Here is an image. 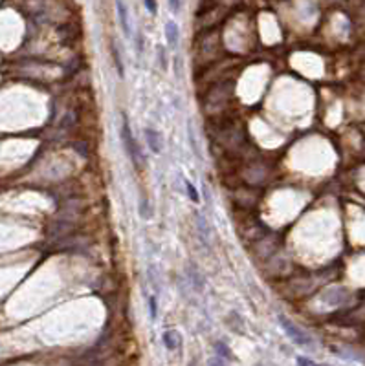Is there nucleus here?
Wrapping results in <instances>:
<instances>
[{"label":"nucleus","instance_id":"obj_2","mask_svg":"<svg viewBox=\"0 0 365 366\" xmlns=\"http://www.w3.org/2000/svg\"><path fill=\"white\" fill-rule=\"evenodd\" d=\"M279 324H281V328L284 329V333H286L296 344H299V346H312L310 335H306L303 329L297 328L296 324L290 319H286L284 315H279Z\"/></svg>","mask_w":365,"mask_h":366},{"label":"nucleus","instance_id":"obj_9","mask_svg":"<svg viewBox=\"0 0 365 366\" xmlns=\"http://www.w3.org/2000/svg\"><path fill=\"white\" fill-rule=\"evenodd\" d=\"M187 276H189V280L193 282V286H195V290H197V291L204 290V278H202V274L195 269V266L187 267Z\"/></svg>","mask_w":365,"mask_h":366},{"label":"nucleus","instance_id":"obj_21","mask_svg":"<svg viewBox=\"0 0 365 366\" xmlns=\"http://www.w3.org/2000/svg\"><path fill=\"white\" fill-rule=\"evenodd\" d=\"M209 366H224V363H222V359H211V363H209Z\"/></svg>","mask_w":365,"mask_h":366},{"label":"nucleus","instance_id":"obj_17","mask_svg":"<svg viewBox=\"0 0 365 366\" xmlns=\"http://www.w3.org/2000/svg\"><path fill=\"white\" fill-rule=\"evenodd\" d=\"M297 366H321V365H316L314 361H310V359L306 357H297Z\"/></svg>","mask_w":365,"mask_h":366},{"label":"nucleus","instance_id":"obj_10","mask_svg":"<svg viewBox=\"0 0 365 366\" xmlns=\"http://www.w3.org/2000/svg\"><path fill=\"white\" fill-rule=\"evenodd\" d=\"M140 209H138V213H140V216L143 218V220H149L152 216V211H151V203H149V200H147V196L145 194H142L140 196Z\"/></svg>","mask_w":365,"mask_h":366},{"label":"nucleus","instance_id":"obj_11","mask_svg":"<svg viewBox=\"0 0 365 366\" xmlns=\"http://www.w3.org/2000/svg\"><path fill=\"white\" fill-rule=\"evenodd\" d=\"M110 54H112V59H114L116 70H118V75L123 79V75H125V70H123L122 55H120V50H118V46H116L114 42H112V46H110Z\"/></svg>","mask_w":365,"mask_h":366},{"label":"nucleus","instance_id":"obj_18","mask_svg":"<svg viewBox=\"0 0 365 366\" xmlns=\"http://www.w3.org/2000/svg\"><path fill=\"white\" fill-rule=\"evenodd\" d=\"M175 70H176V77L180 79V77H182V61H180V57L175 59Z\"/></svg>","mask_w":365,"mask_h":366},{"label":"nucleus","instance_id":"obj_4","mask_svg":"<svg viewBox=\"0 0 365 366\" xmlns=\"http://www.w3.org/2000/svg\"><path fill=\"white\" fill-rule=\"evenodd\" d=\"M143 134H145V141H147V145L151 148V152L160 154L162 148H163V139H162L160 134L154 128H145Z\"/></svg>","mask_w":365,"mask_h":366},{"label":"nucleus","instance_id":"obj_5","mask_svg":"<svg viewBox=\"0 0 365 366\" xmlns=\"http://www.w3.org/2000/svg\"><path fill=\"white\" fill-rule=\"evenodd\" d=\"M162 341H163V344H165V348L167 350H176L178 346H180V335H178V331H175V329H167V331H163V335H162Z\"/></svg>","mask_w":365,"mask_h":366},{"label":"nucleus","instance_id":"obj_19","mask_svg":"<svg viewBox=\"0 0 365 366\" xmlns=\"http://www.w3.org/2000/svg\"><path fill=\"white\" fill-rule=\"evenodd\" d=\"M145 8L149 9L151 13H156V9H158V6H156V2H154V0H145Z\"/></svg>","mask_w":365,"mask_h":366},{"label":"nucleus","instance_id":"obj_14","mask_svg":"<svg viewBox=\"0 0 365 366\" xmlns=\"http://www.w3.org/2000/svg\"><path fill=\"white\" fill-rule=\"evenodd\" d=\"M156 54H158V62H160L162 70H167V55H165V48L163 46H158L156 48Z\"/></svg>","mask_w":365,"mask_h":366},{"label":"nucleus","instance_id":"obj_12","mask_svg":"<svg viewBox=\"0 0 365 366\" xmlns=\"http://www.w3.org/2000/svg\"><path fill=\"white\" fill-rule=\"evenodd\" d=\"M183 185H185V191H187V196L193 203H200V194H198L197 187L189 182V180H183Z\"/></svg>","mask_w":365,"mask_h":366},{"label":"nucleus","instance_id":"obj_13","mask_svg":"<svg viewBox=\"0 0 365 366\" xmlns=\"http://www.w3.org/2000/svg\"><path fill=\"white\" fill-rule=\"evenodd\" d=\"M149 315H151V320L158 319V300H156V295L149 297Z\"/></svg>","mask_w":365,"mask_h":366},{"label":"nucleus","instance_id":"obj_8","mask_svg":"<svg viewBox=\"0 0 365 366\" xmlns=\"http://www.w3.org/2000/svg\"><path fill=\"white\" fill-rule=\"evenodd\" d=\"M197 229H198V237L202 238V242L205 245H209V225L205 221L204 214H197Z\"/></svg>","mask_w":365,"mask_h":366},{"label":"nucleus","instance_id":"obj_1","mask_svg":"<svg viewBox=\"0 0 365 366\" xmlns=\"http://www.w3.org/2000/svg\"><path fill=\"white\" fill-rule=\"evenodd\" d=\"M120 132H122V141H123V146H125V152L129 154V158H130V161L134 163V167L140 168L142 163H143V156H142V150H140V146H138L136 139L132 136L129 119H127L125 114H122V128H120Z\"/></svg>","mask_w":365,"mask_h":366},{"label":"nucleus","instance_id":"obj_6","mask_svg":"<svg viewBox=\"0 0 365 366\" xmlns=\"http://www.w3.org/2000/svg\"><path fill=\"white\" fill-rule=\"evenodd\" d=\"M165 38H167V42H169V46H171V48H176V46H178L180 31H178L176 22H173V20H169V22L165 24Z\"/></svg>","mask_w":365,"mask_h":366},{"label":"nucleus","instance_id":"obj_16","mask_svg":"<svg viewBox=\"0 0 365 366\" xmlns=\"http://www.w3.org/2000/svg\"><path fill=\"white\" fill-rule=\"evenodd\" d=\"M180 6H182V0H169V9L173 13H178L180 11Z\"/></svg>","mask_w":365,"mask_h":366},{"label":"nucleus","instance_id":"obj_3","mask_svg":"<svg viewBox=\"0 0 365 366\" xmlns=\"http://www.w3.org/2000/svg\"><path fill=\"white\" fill-rule=\"evenodd\" d=\"M116 9H118V18H120V26H122L125 37H132V22H130V13L129 8L125 6L123 0H116Z\"/></svg>","mask_w":365,"mask_h":366},{"label":"nucleus","instance_id":"obj_7","mask_svg":"<svg viewBox=\"0 0 365 366\" xmlns=\"http://www.w3.org/2000/svg\"><path fill=\"white\" fill-rule=\"evenodd\" d=\"M187 141H189V146L191 150H193V154H195V158L202 160V150H200V145H198L197 141V134H195V128H193V123L191 121H187Z\"/></svg>","mask_w":365,"mask_h":366},{"label":"nucleus","instance_id":"obj_15","mask_svg":"<svg viewBox=\"0 0 365 366\" xmlns=\"http://www.w3.org/2000/svg\"><path fill=\"white\" fill-rule=\"evenodd\" d=\"M215 350H217V353H219L221 357H226V359H228L229 355H231L228 348L224 346V343H217V344H215Z\"/></svg>","mask_w":365,"mask_h":366},{"label":"nucleus","instance_id":"obj_20","mask_svg":"<svg viewBox=\"0 0 365 366\" xmlns=\"http://www.w3.org/2000/svg\"><path fill=\"white\" fill-rule=\"evenodd\" d=\"M136 50L138 52L143 50V38H142V35H138V38H136Z\"/></svg>","mask_w":365,"mask_h":366}]
</instances>
